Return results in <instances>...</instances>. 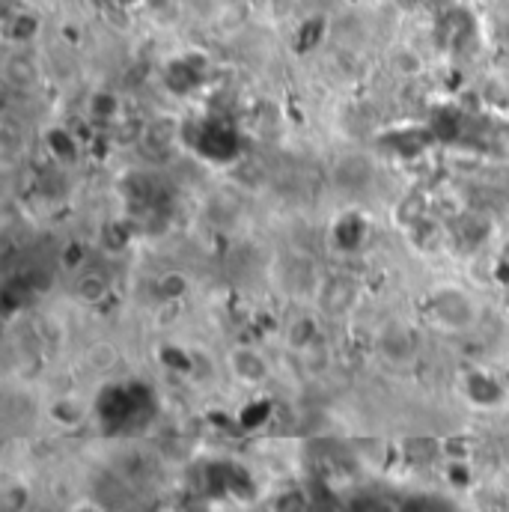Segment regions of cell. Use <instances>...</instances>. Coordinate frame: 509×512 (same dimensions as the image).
Masks as SVG:
<instances>
[{"mask_svg": "<svg viewBox=\"0 0 509 512\" xmlns=\"http://www.w3.org/2000/svg\"><path fill=\"white\" fill-rule=\"evenodd\" d=\"M84 259H87V251H84V245L81 242H72V245H66V251H63V268H81L84 265Z\"/></svg>", "mask_w": 509, "mask_h": 512, "instance_id": "52a82bcc", "label": "cell"}, {"mask_svg": "<svg viewBox=\"0 0 509 512\" xmlns=\"http://www.w3.org/2000/svg\"><path fill=\"white\" fill-rule=\"evenodd\" d=\"M501 265H507V271H509V245L501 251Z\"/></svg>", "mask_w": 509, "mask_h": 512, "instance_id": "30bf717a", "label": "cell"}, {"mask_svg": "<svg viewBox=\"0 0 509 512\" xmlns=\"http://www.w3.org/2000/svg\"><path fill=\"white\" fill-rule=\"evenodd\" d=\"M39 33V18L33 12H18L6 21V39L15 42V45H27L33 42Z\"/></svg>", "mask_w": 509, "mask_h": 512, "instance_id": "277c9868", "label": "cell"}, {"mask_svg": "<svg viewBox=\"0 0 509 512\" xmlns=\"http://www.w3.org/2000/svg\"><path fill=\"white\" fill-rule=\"evenodd\" d=\"M355 298V280L352 277H331L322 286V304L328 313H343Z\"/></svg>", "mask_w": 509, "mask_h": 512, "instance_id": "7a4b0ae2", "label": "cell"}, {"mask_svg": "<svg viewBox=\"0 0 509 512\" xmlns=\"http://www.w3.org/2000/svg\"><path fill=\"white\" fill-rule=\"evenodd\" d=\"M423 3H426L432 12H438V15H453L459 0H423Z\"/></svg>", "mask_w": 509, "mask_h": 512, "instance_id": "9c48e42d", "label": "cell"}, {"mask_svg": "<svg viewBox=\"0 0 509 512\" xmlns=\"http://www.w3.org/2000/svg\"><path fill=\"white\" fill-rule=\"evenodd\" d=\"M3 78H6V84H9V87L24 90V87H30V84L36 81V66H33V60H30V57L15 54V57H9V60H6Z\"/></svg>", "mask_w": 509, "mask_h": 512, "instance_id": "3957f363", "label": "cell"}, {"mask_svg": "<svg viewBox=\"0 0 509 512\" xmlns=\"http://www.w3.org/2000/svg\"><path fill=\"white\" fill-rule=\"evenodd\" d=\"M435 313H438L447 325H453V328L468 325L471 316H474L471 301H468L462 292H456V289H447V292H441V295L435 298Z\"/></svg>", "mask_w": 509, "mask_h": 512, "instance_id": "6da1fadb", "label": "cell"}, {"mask_svg": "<svg viewBox=\"0 0 509 512\" xmlns=\"http://www.w3.org/2000/svg\"><path fill=\"white\" fill-rule=\"evenodd\" d=\"M233 364H236V373L248 382H259L265 376V364L256 358L254 352H236Z\"/></svg>", "mask_w": 509, "mask_h": 512, "instance_id": "5b68a950", "label": "cell"}, {"mask_svg": "<svg viewBox=\"0 0 509 512\" xmlns=\"http://www.w3.org/2000/svg\"><path fill=\"white\" fill-rule=\"evenodd\" d=\"M117 3H120V6H128V9H131V6H137V3H143V0H117Z\"/></svg>", "mask_w": 509, "mask_h": 512, "instance_id": "8fae6325", "label": "cell"}, {"mask_svg": "<svg viewBox=\"0 0 509 512\" xmlns=\"http://www.w3.org/2000/svg\"><path fill=\"white\" fill-rule=\"evenodd\" d=\"M393 69H396L399 75L411 78V75H417V72L423 69V57H420L414 48H399V51L393 54Z\"/></svg>", "mask_w": 509, "mask_h": 512, "instance_id": "8992f818", "label": "cell"}, {"mask_svg": "<svg viewBox=\"0 0 509 512\" xmlns=\"http://www.w3.org/2000/svg\"><path fill=\"white\" fill-rule=\"evenodd\" d=\"M117 99L114 96H108V93H99L96 99H93V111L99 114V117H114L117 114Z\"/></svg>", "mask_w": 509, "mask_h": 512, "instance_id": "ba28073f", "label": "cell"}]
</instances>
